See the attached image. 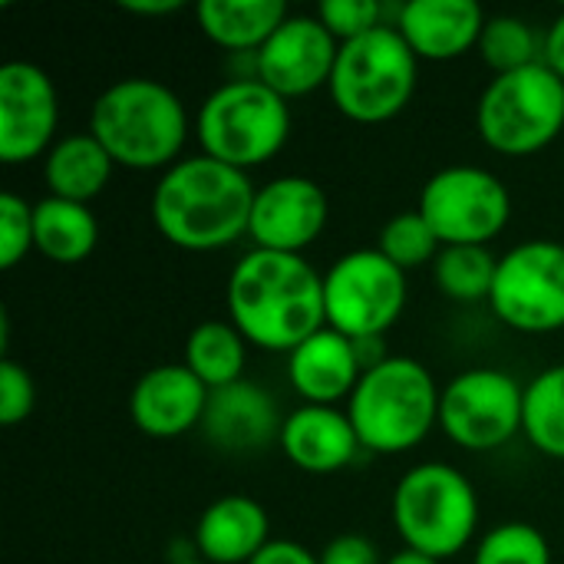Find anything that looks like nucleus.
<instances>
[{"label": "nucleus", "mask_w": 564, "mask_h": 564, "mask_svg": "<svg viewBox=\"0 0 564 564\" xmlns=\"http://www.w3.org/2000/svg\"><path fill=\"white\" fill-rule=\"evenodd\" d=\"M406 307V271H400L377 248L340 254L324 271L327 327L350 340L383 337Z\"/></svg>", "instance_id": "1a4fd4ad"}, {"label": "nucleus", "mask_w": 564, "mask_h": 564, "mask_svg": "<svg viewBox=\"0 0 564 564\" xmlns=\"http://www.w3.org/2000/svg\"><path fill=\"white\" fill-rule=\"evenodd\" d=\"M486 20L476 0H410L400 3L397 30L420 63H449L479 50Z\"/></svg>", "instance_id": "f3484780"}, {"label": "nucleus", "mask_w": 564, "mask_h": 564, "mask_svg": "<svg viewBox=\"0 0 564 564\" xmlns=\"http://www.w3.org/2000/svg\"><path fill=\"white\" fill-rule=\"evenodd\" d=\"M33 251V205L13 192L0 195V268H17Z\"/></svg>", "instance_id": "2f4dec72"}, {"label": "nucleus", "mask_w": 564, "mask_h": 564, "mask_svg": "<svg viewBox=\"0 0 564 564\" xmlns=\"http://www.w3.org/2000/svg\"><path fill=\"white\" fill-rule=\"evenodd\" d=\"M522 433L542 456L564 463V364L542 370L525 387Z\"/></svg>", "instance_id": "bb28decb"}, {"label": "nucleus", "mask_w": 564, "mask_h": 564, "mask_svg": "<svg viewBox=\"0 0 564 564\" xmlns=\"http://www.w3.org/2000/svg\"><path fill=\"white\" fill-rule=\"evenodd\" d=\"M383 564H443V562H436V558H430V555H420V552H413V549H400L393 558H387Z\"/></svg>", "instance_id": "4c0bfd02"}, {"label": "nucleus", "mask_w": 564, "mask_h": 564, "mask_svg": "<svg viewBox=\"0 0 564 564\" xmlns=\"http://www.w3.org/2000/svg\"><path fill=\"white\" fill-rule=\"evenodd\" d=\"M393 525L403 549L436 562L456 558L479 529V492L449 463H420L393 489Z\"/></svg>", "instance_id": "423d86ee"}, {"label": "nucleus", "mask_w": 564, "mask_h": 564, "mask_svg": "<svg viewBox=\"0 0 564 564\" xmlns=\"http://www.w3.org/2000/svg\"><path fill=\"white\" fill-rule=\"evenodd\" d=\"M251 564H321V558H317L311 549L297 545V542L271 539V542L254 555V562Z\"/></svg>", "instance_id": "f704fd0d"}, {"label": "nucleus", "mask_w": 564, "mask_h": 564, "mask_svg": "<svg viewBox=\"0 0 564 564\" xmlns=\"http://www.w3.org/2000/svg\"><path fill=\"white\" fill-rule=\"evenodd\" d=\"M317 558H321V564H383L377 545L364 535H354V532L330 539Z\"/></svg>", "instance_id": "72a5a7b5"}, {"label": "nucleus", "mask_w": 564, "mask_h": 564, "mask_svg": "<svg viewBox=\"0 0 564 564\" xmlns=\"http://www.w3.org/2000/svg\"><path fill=\"white\" fill-rule=\"evenodd\" d=\"M248 340L231 321H202L185 340V367L208 387L225 390L245 380Z\"/></svg>", "instance_id": "393cba45"}, {"label": "nucleus", "mask_w": 564, "mask_h": 564, "mask_svg": "<svg viewBox=\"0 0 564 564\" xmlns=\"http://www.w3.org/2000/svg\"><path fill=\"white\" fill-rule=\"evenodd\" d=\"M542 50H545V36H539L532 30V23H525L522 17L499 13V17L486 20L479 53L496 76L542 63Z\"/></svg>", "instance_id": "cd10ccee"}, {"label": "nucleus", "mask_w": 564, "mask_h": 564, "mask_svg": "<svg viewBox=\"0 0 564 564\" xmlns=\"http://www.w3.org/2000/svg\"><path fill=\"white\" fill-rule=\"evenodd\" d=\"M364 377L357 344L334 327H321L288 354V380L307 406H337L354 397Z\"/></svg>", "instance_id": "a211bd4d"}, {"label": "nucleus", "mask_w": 564, "mask_h": 564, "mask_svg": "<svg viewBox=\"0 0 564 564\" xmlns=\"http://www.w3.org/2000/svg\"><path fill=\"white\" fill-rule=\"evenodd\" d=\"M291 106L258 76H238L205 96L195 112L202 155L251 172L271 162L291 139Z\"/></svg>", "instance_id": "39448f33"}, {"label": "nucleus", "mask_w": 564, "mask_h": 564, "mask_svg": "<svg viewBox=\"0 0 564 564\" xmlns=\"http://www.w3.org/2000/svg\"><path fill=\"white\" fill-rule=\"evenodd\" d=\"M542 59L549 69H555L564 79V10L552 20V26L545 30V50H542Z\"/></svg>", "instance_id": "c9c22d12"}, {"label": "nucleus", "mask_w": 564, "mask_h": 564, "mask_svg": "<svg viewBox=\"0 0 564 564\" xmlns=\"http://www.w3.org/2000/svg\"><path fill=\"white\" fill-rule=\"evenodd\" d=\"M281 453L301 469L314 476H330L347 469L360 446V436L347 416V410L337 406H297L281 423Z\"/></svg>", "instance_id": "6ab92c4d"}, {"label": "nucleus", "mask_w": 564, "mask_h": 564, "mask_svg": "<svg viewBox=\"0 0 564 564\" xmlns=\"http://www.w3.org/2000/svg\"><path fill=\"white\" fill-rule=\"evenodd\" d=\"M99 245V221L89 205L46 195L33 205V251L53 264H79Z\"/></svg>", "instance_id": "b1692460"}, {"label": "nucleus", "mask_w": 564, "mask_h": 564, "mask_svg": "<svg viewBox=\"0 0 564 564\" xmlns=\"http://www.w3.org/2000/svg\"><path fill=\"white\" fill-rule=\"evenodd\" d=\"M172 564H208V562H202V558L195 555V558H178V562H172Z\"/></svg>", "instance_id": "58836bf2"}, {"label": "nucleus", "mask_w": 564, "mask_h": 564, "mask_svg": "<svg viewBox=\"0 0 564 564\" xmlns=\"http://www.w3.org/2000/svg\"><path fill=\"white\" fill-rule=\"evenodd\" d=\"M89 132L116 165L132 172H165L185 159L182 149L192 122L172 86L152 76H126L93 99Z\"/></svg>", "instance_id": "7ed1b4c3"}, {"label": "nucleus", "mask_w": 564, "mask_h": 564, "mask_svg": "<svg viewBox=\"0 0 564 564\" xmlns=\"http://www.w3.org/2000/svg\"><path fill=\"white\" fill-rule=\"evenodd\" d=\"M225 307L251 347L291 354L327 327L324 274L304 254L251 248L228 274Z\"/></svg>", "instance_id": "f257e3e1"}, {"label": "nucleus", "mask_w": 564, "mask_h": 564, "mask_svg": "<svg viewBox=\"0 0 564 564\" xmlns=\"http://www.w3.org/2000/svg\"><path fill=\"white\" fill-rule=\"evenodd\" d=\"M377 251L383 258H390L400 271H413V268L433 264L436 254L443 251V241L436 238V231L430 228V221L416 208V212L393 215L383 225Z\"/></svg>", "instance_id": "c85d7f7f"}, {"label": "nucleus", "mask_w": 564, "mask_h": 564, "mask_svg": "<svg viewBox=\"0 0 564 564\" xmlns=\"http://www.w3.org/2000/svg\"><path fill=\"white\" fill-rule=\"evenodd\" d=\"M317 20L334 33L337 43H350L387 23V3L380 0H324Z\"/></svg>", "instance_id": "7c9ffc66"}, {"label": "nucleus", "mask_w": 564, "mask_h": 564, "mask_svg": "<svg viewBox=\"0 0 564 564\" xmlns=\"http://www.w3.org/2000/svg\"><path fill=\"white\" fill-rule=\"evenodd\" d=\"M420 215L430 221L443 248H489V241L499 238L512 218V195L506 182L482 165H446L423 185Z\"/></svg>", "instance_id": "9d476101"}, {"label": "nucleus", "mask_w": 564, "mask_h": 564, "mask_svg": "<svg viewBox=\"0 0 564 564\" xmlns=\"http://www.w3.org/2000/svg\"><path fill=\"white\" fill-rule=\"evenodd\" d=\"M499 258L482 245H449L433 261V281L449 301H489Z\"/></svg>", "instance_id": "a878e982"}, {"label": "nucleus", "mask_w": 564, "mask_h": 564, "mask_svg": "<svg viewBox=\"0 0 564 564\" xmlns=\"http://www.w3.org/2000/svg\"><path fill=\"white\" fill-rule=\"evenodd\" d=\"M340 43L317 20V13H291L274 36L251 56L254 76L288 102L330 86Z\"/></svg>", "instance_id": "4468645a"}, {"label": "nucleus", "mask_w": 564, "mask_h": 564, "mask_svg": "<svg viewBox=\"0 0 564 564\" xmlns=\"http://www.w3.org/2000/svg\"><path fill=\"white\" fill-rule=\"evenodd\" d=\"M119 7L132 17H169L182 10V0H122Z\"/></svg>", "instance_id": "e433bc0d"}, {"label": "nucleus", "mask_w": 564, "mask_h": 564, "mask_svg": "<svg viewBox=\"0 0 564 564\" xmlns=\"http://www.w3.org/2000/svg\"><path fill=\"white\" fill-rule=\"evenodd\" d=\"M36 406V383L30 370L10 357L0 360V423L17 426L23 423Z\"/></svg>", "instance_id": "473e14b6"}, {"label": "nucleus", "mask_w": 564, "mask_h": 564, "mask_svg": "<svg viewBox=\"0 0 564 564\" xmlns=\"http://www.w3.org/2000/svg\"><path fill=\"white\" fill-rule=\"evenodd\" d=\"M440 387L413 357H390L367 370L347 400L360 446L377 456L416 449L440 426Z\"/></svg>", "instance_id": "20e7f679"}, {"label": "nucleus", "mask_w": 564, "mask_h": 564, "mask_svg": "<svg viewBox=\"0 0 564 564\" xmlns=\"http://www.w3.org/2000/svg\"><path fill=\"white\" fill-rule=\"evenodd\" d=\"M208 397L212 390L185 364H162L135 380L129 393V413L145 436L175 440L202 426Z\"/></svg>", "instance_id": "dca6fc26"}, {"label": "nucleus", "mask_w": 564, "mask_h": 564, "mask_svg": "<svg viewBox=\"0 0 564 564\" xmlns=\"http://www.w3.org/2000/svg\"><path fill=\"white\" fill-rule=\"evenodd\" d=\"M116 162L99 145V139L86 129L76 135L56 139V145L43 155V182L53 198L89 205L112 178Z\"/></svg>", "instance_id": "5701e85b"}, {"label": "nucleus", "mask_w": 564, "mask_h": 564, "mask_svg": "<svg viewBox=\"0 0 564 564\" xmlns=\"http://www.w3.org/2000/svg\"><path fill=\"white\" fill-rule=\"evenodd\" d=\"M492 314L519 334H555L564 327V245L532 238L499 258L489 294Z\"/></svg>", "instance_id": "9b49d317"}, {"label": "nucleus", "mask_w": 564, "mask_h": 564, "mask_svg": "<svg viewBox=\"0 0 564 564\" xmlns=\"http://www.w3.org/2000/svg\"><path fill=\"white\" fill-rule=\"evenodd\" d=\"M330 218V202L321 182L307 175H278L254 192L248 238L261 251L304 254Z\"/></svg>", "instance_id": "2eb2a0df"}, {"label": "nucleus", "mask_w": 564, "mask_h": 564, "mask_svg": "<svg viewBox=\"0 0 564 564\" xmlns=\"http://www.w3.org/2000/svg\"><path fill=\"white\" fill-rule=\"evenodd\" d=\"M59 96L46 69L26 59L0 66V162L23 165L56 145Z\"/></svg>", "instance_id": "ddd939ff"}, {"label": "nucleus", "mask_w": 564, "mask_h": 564, "mask_svg": "<svg viewBox=\"0 0 564 564\" xmlns=\"http://www.w3.org/2000/svg\"><path fill=\"white\" fill-rule=\"evenodd\" d=\"M420 83V59L397 26H377L350 43H340L330 102L340 116L360 126H380L397 119Z\"/></svg>", "instance_id": "0eeeda50"}, {"label": "nucleus", "mask_w": 564, "mask_h": 564, "mask_svg": "<svg viewBox=\"0 0 564 564\" xmlns=\"http://www.w3.org/2000/svg\"><path fill=\"white\" fill-rule=\"evenodd\" d=\"M473 564H552V545L529 522H502L479 539Z\"/></svg>", "instance_id": "c756f323"}, {"label": "nucleus", "mask_w": 564, "mask_h": 564, "mask_svg": "<svg viewBox=\"0 0 564 564\" xmlns=\"http://www.w3.org/2000/svg\"><path fill=\"white\" fill-rule=\"evenodd\" d=\"M254 185L248 172L208 155H185L152 192V225L182 251H221L248 235Z\"/></svg>", "instance_id": "f03ea898"}, {"label": "nucleus", "mask_w": 564, "mask_h": 564, "mask_svg": "<svg viewBox=\"0 0 564 564\" xmlns=\"http://www.w3.org/2000/svg\"><path fill=\"white\" fill-rule=\"evenodd\" d=\"M271 542V519L251 496L215 499L195 525V552L208 564H251Z\"/></svg>", "instance_id": "412c9836"}, {"label": "nucleus", "mask_w": 564, "mask_h": 564, "mask_svg": "<svg viewBox=\"0 0 564 564\" xmlns=\"http://www.w3.org/2000/svg\"><path fill=\"white\" fill-rule=\"evenodd\" d=\"M476 129L499 155H535L564 129V79L542 63L492 76L476 106Z\"/></svg>", "instance_id": "6e6552de"}, {"label": "nucleus", "mask_w": 564, "mask_h": 564, "mask_svg": "<svg viewBox=\"0 0 564 564\" xmlns=\"http://www.w3.org/2000/svg\"><path fill=\"white\" fill-rule=\"evenodd\" d=\"M288 17L291 13L281 0H202L195 7V20L205 40L228 53L248 56H254Z\"/></svg>", "instance_id": "4be33fe9"}, {"label": "nucleus", "mask_w": 564, "mask_h": 564, "mask_svg": "<svg viewBox=\"0 0 564 564\" xmlns=\"http://www.w3.org/2000/svg\"><path fill=\"white\" fill-rule=\"evenodd\" d=\"M525 387L496 367H476L453 377L440 393V430L473 453L506 446L522 433Z\"/></svg>", "instance_id": "f8f14e48"}, {"label": "nucleus", "mask_w": 564, "mask_h": 564, "mask_svg": "<svg viewBox=\"0 0 564 564\" xmlns=\"http://www.w3.org/2000/svg\"><path fill=\"white\" fill-rule=\"evenodd\" d=\"M281 423L271 393L251 380H238L225 390H212L202 430L225 453H254L281 436Z\"/></svg>", "instance_id": "aec40b11"}]
</instances>
